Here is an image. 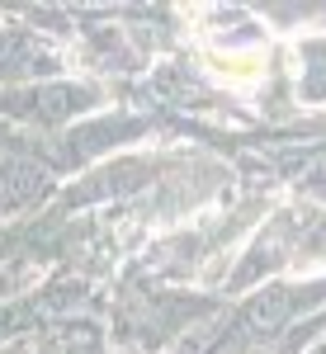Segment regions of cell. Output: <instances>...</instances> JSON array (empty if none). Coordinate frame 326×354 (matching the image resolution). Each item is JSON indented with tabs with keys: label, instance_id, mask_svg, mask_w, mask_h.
<instances>
[{
	"label": "cell",
	"instance_id": "cell-1",
	"mask_svg": "<svg viewBox=\"0 0 326 354\" xmlns=\"http://www.w3.org/2000/svg\"><path fill=\"white\" fill-rule=\"evenodd\" d=\"M213 62H217V71H222L227 81H237V85H251L260 76V66H265L260 53H227V57H213Z\"/></svg>",
	"mask_w": 326,
	"mask_h": 354
}]
</instances>
